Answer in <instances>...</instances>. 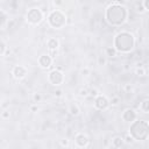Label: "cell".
I'll use <instances>...</instances> for the list:
<instances>
[{"label": "cell", "mask_w": 149, "mask_h": 149, "mask_svg": "<svg viewBox=\"0 0 149 149\" xmlns=\"http://www.w3.org/2000/svg\"><path fill=\"white\" fill-rule=\"evenodd\" d=\"M48 24L54 29H62L66 24V15L59 9H54L47 17Z\"/></svg>", "instance_id": "obj_4"}, {"label": "cell", "mask_w": 149, "mask_h": 149, "mask_svg": "<svg viewBox=\"0 0 149 149\" xmlns=\"http://www.w3.org/2000/svg\"><path fill=\"white\" fill-rule=\"evenodd\" d=\"M106 64V56H98V65Z\"/></svg>", "instance_id": "obj_22"}, {"label": "cell", "mask_w": 149, "mask_h": 149, "mask_svg": "<svg viewBox=\"0 0 149 149\" xmlns=\"http://www.w3.org/2000/svg\"><path fill=\"white\" fill-rule=\"evenodd\" d=\"M41 100H42V94L41 93H38V92H36V93H34L33 94V101L34 102H41Z\"/></svg>", "instance_id": "obj_20"}, {"label": "cell", "mask_w": 149, "mask_h": 149, "mask_svg": "<svg viewBox=\"0 0 149 149\" xmlns=\"http://www.w3.org/2000/svg\"><path fill=\"white\" fill-rule=\"evenodd\" d=\"M43 19H44V14H43V12H42L40 8H37V7H33V8L28 9V12H27V14H26V20H27V22H28L29 24H31V26H37V24H40V23L43 21Z\"/></svg>", "instance_id": "obj_5"}, {"label": "cell", "mask_w": 149, "mask_h": 149, "mask_svg": "<svg viewBox=\"0 0 149 149\" xmlns=\"http://www.w3.org/2000/svg\"><path fill=\"white\" fill-rule=\"evenodd\" d=\"M98 94H99V92H98V90H97V88H91V90H88V95L97 97Z\"/></svg>", "instance_id": "obj_24"}, {"label": "cell", "mask_w": 149, "mask_h": 149, "mask_svg": "<svg viewBox=\"0 0 149 149\" xmlns=\"http://www.w3.org/2000/svg\"><path fill=\"white\" fill-rule=\"evenodd\" d=\"M49 55H50L52 58H55V57L58 55V51H57V50H49Z\"/></svg>", "instance_id": "obj_28"}, {"label": "cell", "mask_w": 149, "mask_h": 149, "mask_svg": "<svg viewBox=\"0 0 149 149\" xmlns=\"http://www.w3.org/2000/svg\"><path fill=\"white\" fill-rule=\"evenodd\" d=\"M109 99L106 95L102 94H98L97 97H94V107L99 111H106L109 107Z\"/></svg>", "instance_id": "obj_7"}, {"label": "cell", "mask_w": 149, "mask_h": 149, "mask_svg": "<svg viewBox=\"0 0 149 149\" xmlns=\"http://www.w3.org/2000/svg\"><path fill=\"white\" fill-rule=\"evenodd\" d=\"M116 54H118V51L115 50L114 47H107V48L105 49V55H106L107 57H115Z\"/></svg>", "instance_id": "obj_15"}, {"label": "cell", "mask_w": 149, "mask_h": 149, "mask_svg": "<svg viewBox=\"0 0 149 149\" xmlns=\"http://www.w3.org/2000/svg\"><path fill=\"white\" fill-rule=\"evenodd\" d=\"M79 95H80V97H84V98H86V97L88 95V88H86V87L81 88V90L79 91Z\"/></svg>", "instance_id": "obj_23"}, {"label": "cell", "mask_w": 149, "mask_h": 149, "mask_svg": "<svg viewBox=\"0 0 149 149\" xmlns=\"http://www.w3.org/2000/svg\"><path fill=\"white\" fill-rule=\"evenodd\" d=\"M1 116H2V119H9L10 118V112L9 111H3L1 113Z\"/></svg>", "instance_id": "obj_25"}, {"label": "cell", "mask_w": 149, "mask_h": 149, "mask_svg": "<svg viewBox=\"0 0 149 149\" xmlns=\"http://www.w3.org/2000/svg\"><path fill=\"white\" fill-rule=\"evenodd\" d=\"M142 6H143V8L146 9V12L149 9V0H143V2H142Z\"/></svg>", "instance_id": "obj_27"}, {"label": "cell", "mask_w": 149, "mask_h": 149, "mask_svg": "<svg viewBox=\"0 0 149 149\" xmlns=\"http://www.w3.org/2000/svg\"><path fill=\"white\" fill-rule=\"evenodd\" d=\"M135 36L130 31H119L113 38V47L118 52L128 54L135 48Z\"/></svg>", "instance_id": "obj_2"}, {"label": "cell", "mask_w": 149, "mask_h": 149, "mask_svg": "<svg viewBox=\"0 0 149 149\" xmlns=\"http://www.w3.org/2000/svg\"><path fill=\"white\" fill-rule=\"evenodd\" d=\"M135 8H136V12H137V13H144V12H146V9L143 8L142 5H136Z\"/></svg>", "instance_id": "obj_26"}, {"label": "cell", "mask_w": 149, "mask_h": 149, "mask_svg": "<svg viewBox=\"0 0 149 149\" xmlns=\"http://www.w3.org/2000/svg\"><path fill=\"white\" fill-rule=\"evenodd\" d=\"M74 143L77 147L79 148H86L90 143V139L86 134L84 133H78L76 136H74Z\"/></svg>", "instance_id": "obj_8"}, {"label": "cell", "mask_w": 149, "mask_h": 149, "mask_svg": "<svg viewBox=\"0 0 149 149\" xmlns=\"http://www.w3.org/2000/svg\"><path fill=\"white\" fill-rule=\"evenodd\" d=\"M140 109H141L144 114H147V113L149 112V99H144V100L141 102V105H140Z\"/></svg>", "instance_id": "obj_16"}, {"label": "cell", "mask_w": 149, "mask_h": 149, "mask_svg": "<svg viewBox=\"0 0 149 149\" xmlns=\"http://www.w3.org/2000/svg\"><path fill=\"white\" fill-rule=\"evenodd\" d=\"M146 69L143 68V66H137V69H136V74L139 76V77H143V76H146Z\"/></svg>", "instance_id": "obj_19"}, {"label": "cell", "mask_w": 149, "mask_h": 149, "mask_svg": "<svg viewBox=\"0 0 149 149\" xmlns=\"http://www.w3.org/2000/svg\"><path fill=\"white\" fill-rule=\"evenodd\" d=\"M6 51H7V45H6V43H5L2 40H0V56H3V55L6 54Z\"/></svg>", "instance_id": "obj_18"}, {"label": "cell", "mask_w": 149, "mask_h": 149, "mask_svg": "<svg viewBox=\"0 0 149 149\" xmlns=\"http://www.w3.org/2000/svg\"><path fill=\"white\" fill-rule=\"evenodd\" d=\"M69 112H70L71 115L77 116V115L80 113V109H79V107H78L77 104H71V105L69 106Z\"/></svg>", "instance_id": "obj_14"}, {"label": "cell", "mask_w": 149, "mask_h": 149, "mask_svg": "<svg viewBox=\"0 0 149 149\" xmlns=\"http://www.w3.org/2000/svg\"><path fill=\"white\" fill-rule=\"evenodd\" d=\"M123 144H125L123 137H121V136H114L112 139V146L114 148H121V147H123Z\"/></svg>", "instance_id": "obj_13"}, {"label": "cell", "mask_w": 149, "mask_h": 149, "mask_svg": "<svg viewBox=\"0 0 149 149\" xmlns=\"http://www.w3.org/2000/svg\"><path fill=\"white\" fill-rule=\"evenodd\" d=\"M47 47H48V50H57L59 47V41L55 37H50L47 41Z\"/></svg>", "instance_id": "obj_12"}, {"label": "cell", "mask_w": 149, "mask_h": 149, "mask_svg": "<svg viewBox=\"0 0 149 149\" xmlns=\"http://www.w3.org/2000/svg\"><path fill=\"white\" fill-rule=\"evenodd\" d=\"M81 73H83L84 76H87V74L90 73V70H88V69H83V70H81Z\"/></svg>", "instance_id": "obj_32"}, {"label": "cell", "mask_w": 149, "mask_h": 149, "mask_svg": "<svg viewBox=\"0 0 149 149\" xmlns=\"http://www.w3.org/2000/svg\"><path fill=\"white\" fill-rule=\"evenodd\" d=\"M55 95H56V97H61V95H62V91H61V90L55 91Z\"/></svg>", "instance_id": "obj_35"}, {"label": "cell", "mask_w": 149, "mask_h": 149, "mask_svg": "<svg viewBox=\"0 0 149 149\" xmlns=\"http://www.w3.org/2000/svg\"><path fill=\"white\" fill-rule=\"evenodd\" d=\"M134 141H146L149 136V123L147 120H134L130 122L129 133H128Z\"/></svg>", "instance_id": "obj_3"}, {"label": "cell", "mask_w": 149, "mask_h": 149, "mask_svg": "<svg viewBox=\"0 0 149 149\" xmlns=\"http://www.w3.org/2000/svg\"><path fill=\"white\" fill-rule=\"evenodd\" d=\"M133 90V86L132 85H129V84H126L125 85V91L126 92H129V91H132Z\"/></svg>", "instance_id": "obj_31"}, {"label": "cell", "mask_w": 149, "mask_h": 149, "mask_svg": "<svg viewBox=\"0 0 149 149\" xmlns=\"http://www.w3.org/2000/svg\"><path fill=\"white\" fill-rule=\"evenodd\" d=\"M121 118H122V120H123L125 122L130 123V122H133L134 120L137 119V114H136V112H135L133 108H126V109L122 112Z\"/></svg>", "instance_id": "obj_10"}, {"label": "cell", "mask_w": 149, "mask_h": 149, "mask_svg": "<svg viewBox=\"0 0 149 149\" xmlns=\"http://www.w3.org/2000/svg\"><path fill=\"white\" fill-rule=\"evenodd\" d=\"M7 20H8L7 14L3 10H0V29L5 27V24L7 23Z\"/></svg>", "instance_id": "obj_17"}, {"label": "cell", "mask_w": 149, "mask_h": 149, "mask_svg": "<svg viewBox=\"0 0 149 149\" xmlns=\"http://www.w3.org/2000/svg\"><path fill=\"white\" fill-rule=\"evenodd\" d=\"M105 19L113 27L122 26L128 19V10L122 3H112L105 10Z\"/></svg>", "instance_id": "obj_1"}, {"label": "cell", "mask_w": 149, "mask_h": 149, "mask_svg": "<svg viewBox=\"0 0 149 149\" xmlns=\"http://www.w3.org/2000/svg\"><path fill=\"white\" fill-rule=\"evenodd\" d=\"M120 102V98L119 97H113L112 99H109V105L112 106H116Z\"/></svg>", "instance_id": "obj_21"}, {"label": "cell", "mask_w": 149, "mask_h": 149, "mask_svg": "<svg viewBox=\"0 0 149 149\" xmlns=\"http://www.w3.org/2000/svg\"><path fill=\"white\" fill-rule=\"evenodd\" d=\"M48 80L51 85L59 86L64 81V73L58 69H54L48 73Z\"/></svg>", "instance_id": "obj_6"}, {"label": "cell", "mask_w": 149, "mask_h": 149, "mask_svg": "<svg viewBox=\"0 0 149 149\" xmlns=\"http://www.w3.org/2000/svg\"><path fill=\"white\" fill-rule=\"evenodd\" d=\"M52 61H54V58H52L49 54L41 55V56L38 57V59H37L38 65H40L42 69H49V68H51V65H52Z\"/></svg>", "instance_id": "obj_9"}, {"label": "cell", "mask_w": 149, "mask_h": 149, "mask_svg": "<svg viewBox=\"0 0 149 149\" xmlns=\"http://www.w3.org/2000/svg\"><path fill=\"white\" fill-rule=\"evenodd\" d=\"M61 146L62 147H69V140H66V139L61 140Z\"/></svg>", "instance_id": "obj_30"}, {"label": "cell", "mask_w": 149, "mask_h": 149, "mask_svg": "<svg viewBox=\"0 0 149 149\" xmlns=\"http://www.w3.org/2000/svg\"><path fill=\"white\" fill-rule=\"evenodd\" d=\"M123 141H125L126 143H130V142H133L134 140H133V139H132V136H130V135L128 134V135H127V136H126V137L123 139Z\"/></svg>", "instance_id": "obj_29"}, {"label": "cell", "mask_w": 149, "mask_h": 149, "mask_svg": "<svg viewBox=\"0 0 149 149\" xmlns=\"http://www.w3.org/2000/svg\"><path fill=\"white\" fill-rule=\"evenodd\" d=\"M12 74L15 79H23L27 76V69L23 65H15L12 70Z\"/></svg>", "instance_id": "obj_11"}, {"label": "cell", "mask_w": 149, "mask_h": 149, "mask_svg": "<svg viewBox=\"0 0 149 149\" xmlns=\"http://www.w3.org/2000/svg\"><path fill=\"white\" fill-rule=\"evenodd\" d=\"M54 3H55L56 6H61V5L63 3V0H54Z\"/></svg>", "instance_id": "obj_34"}, {"label": "cell", "mask_w": 149, "mask_h": 149, "mask_svg": "<svg viewBox=\"0 0 149 149\" xmlns=\"http://www.w3.org/2000/svg\"><path fill=\"white\" fill-rule=\"evenodd\" d=\"M30 111H31V112H37V111H38V107H37L36 105H33V106L30 107Z\"/></svg>", "instance_id": "obj_33"}]
</instances>
